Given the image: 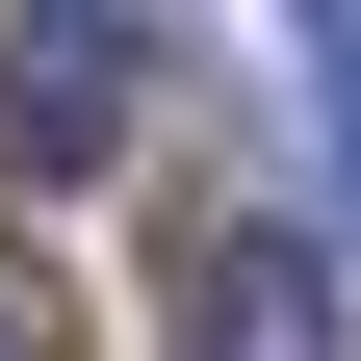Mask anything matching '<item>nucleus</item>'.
<instances>
[{"mask_svg":"<svg viewBox=\"0 0 361 361\" xmlns=\"http://www.w3.org/2000/svg\"><path fill=\"white\" fill-rule=\"evenodd\" d=\"M310 26V104H336V180H361V0H284Z\"/></svg>","mask_w":361,"mask_h":361,"instance_id":"7ed1b4c3","label":"nucleus"},{"mask_svg":"<svg viewBox=\"0 0 361 361\" xmlns=\"http://www.w3.org/2000/svg\"><path fill=\"white\" fill-rule=\"evenodd\" d=\"M129 104H155V0H26V26H0V155L26 180L129 155Z\"/></svg>","mask_w":361,"mask_h":361,"instance_id":"f257e3e1","label":"nucleus"},{"mask_svg":"<svg viewBox=\"0 0 361 361\" xmlns=\"http://www.w3.org/2000/svg\"><path fill=\"white\" fill-rule=\"evenodd\" d=\"M180 361H336V258H310L284 207L180 233Z\"/></svg>","mask_w":361,"mask_h":361,"instance_id":"f03ea898","label":"nucleus"},{"mask_svg":"<svg viewBox=\"0 0 361 361\" xmlns=\"http://www.w3.org/2000/svg\"><path fill=\"white\" fill-rule=\"evenodd\" d=\"M0 361H78V336H52V284H26V258H0Z\"/></svg>","mask_w":361,"mask_h":361,"instance_id":"20e7f679","label":"nucleus"}]
</instances>
